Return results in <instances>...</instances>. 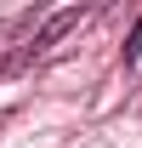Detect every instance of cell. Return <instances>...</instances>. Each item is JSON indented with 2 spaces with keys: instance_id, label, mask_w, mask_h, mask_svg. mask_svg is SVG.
<instances>
[{
  "instance_id": "6da1fadb",
  "label": "cell",
  "mask_w": 142,
  "mask_h": 148,
  "mask_svg": "<svg viewBox=\"0 0 142 148\" xmlns=\"http://www.w3.org/2000/svg\"><path fill=\"white\" fill-rule=\"evenodd\" d=\"M125 57H142V23H137V34H131V46H125Z\"/></svg>"
},
{
  "instance_id": "7a4b0ae2",
  "label": "cell",
  "mask_w": 142,
  "mask_h": 148,
  "mask_svg": "<svg viewBox=\"0 0 142 148\" xmlns=\"http://www.w3.org/2000/svg\"><path fill=\"white\" fill-rule=\"evenodd\" d=\"M0 125H6V120H0Z\"/></svg>"
}]
</instances>
